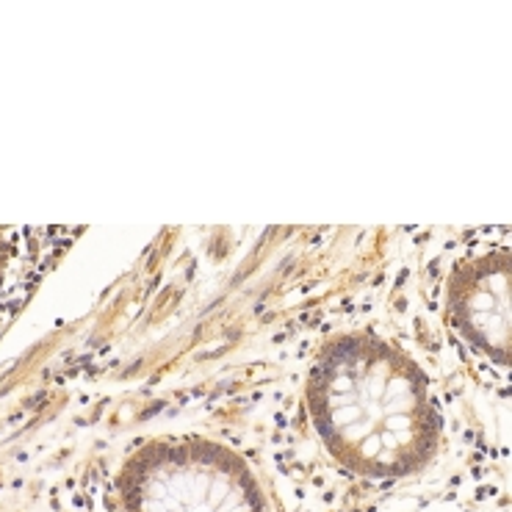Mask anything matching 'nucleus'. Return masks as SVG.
<instances>
[{
	"instance_id": "nucleus-1",
	"label": "nucleus",
	"mask_w": 512,
	"mask_h": 512,
	"mask_svg": "<svg viewBox=\"0 0 512 512\" xmlns=\"http://www.w3.org/2000/svg\"><path fill=\"white\" fill-rule=\"evenodd\" d=\"M308 410L327 452L360 477L416 474L441 443L443 421L424 371L371 333L322 346L308 374Z\"/></svg>"
},
{
	"instance_id": "nucleus-2",
	"label": "nucleus",
	"mask_w": 512,
	"mask_h": 512,
	"mask_svg": "<svg viewBox=\"0 0 512 512\" xmlns=\"http://www.w3.org/2000/svg\"><path fill=\"white\" fill-rule=\"evenodd\" d=\"M122 512H272L247 460L205 438H155L120 474Z\"/></svg>"
},
{
	"instance_id": "nucleus-3",
	"label": "nucleus",
	"mask_w": 512,
	"mask_h": 512,
	"mask_svg": "<svg viewBox=\"0 0 512 512\" xmlns=\"http://www.w3.org/2000/svg\"><path fill=\"white\" fill-rule=\"evenodd\" d=\"M446 313L468 344L499 363L510 360V252L493 247L465 258L446 283Z\"/></svg>"
}]
</instances>
